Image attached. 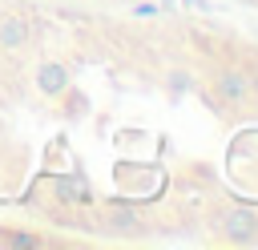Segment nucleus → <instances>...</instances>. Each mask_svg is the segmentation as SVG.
Returning a JSON list of instances; mask_svg holds the SVG:
<instances>
[{"mask_svg":"<svg viewBox=\"0 0 258 250\" xmlns=\"http://www.w3.org/2000/svg\"><path fill=\"white\" fill-rule=\"evenodd\" d=\"M214 226H218V238H226V242H238V246L258 242V214H254L250 206H230V210H222Z\"/></svg>","mask_w":258,"mask_h":250,"instance_id":"1","label":"nucleus"},{"mask_svg":"<svg viewBox=\"0 0 258 250\" xmlns=\"http://www.w3.org/2000/svg\"><path fill=\"white\" fill-rule=\"evenodd\" d=\"M214 97L218 101H230V105H242V101H250L254 97V89H250V73L246 69H218L214 73Z\"/></svg>","mask_w":258,"mask_h":250,"instance_id":"2","label":"nucleus"},{"mask_svg":"<svg viewBox=\"0 0 258 250\" xmlns=\"http://www.w3.org/2000/svg\"><path fill=\"white\" fill-rule=\"evenodd\" d=\"M105 222H109V230H113V234H125V238H137V234L145 230L141 214H137L133 206H125V202H113V206L105 210Z\"/></svg>","mask_w":258,"mask_h":250,"instance_id":"3","label":"nucleus"},{"mask_svg":"<svg viewBox=\"0 0 258 250\" xmlns=\"http://www.w3.org/2000/svg\"><path fill=\"white\" fill-rule=\"evenodd\" d=\"M28 36H32V28L20 12H0V48H24Z\"/></svg>","mask_w":258,"mask_h":250,"instance_id":"4","label":"nucleus"},{"mask_svg":"<svg viewBox=\"0 0 258 250\" xmlns=\"http://www.w3.org/2000/svg\"><path fill=\"white\" fill-rule=\"evenodd\" d=\"M250 89H254V93H258V73H250Z\"/></svg>","mask_w":258,"mask_h":250,"instance_id":"5","label":"nucleus"}]
</instances>
